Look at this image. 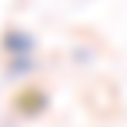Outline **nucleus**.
I'll return each instance as SVG.
<instances>
[{"label": "nucleus", "mask_w": 127, "mask_h": 127, "mask_svg": "<svg viewBox=\"0 0 127 127\" xmlns=\"http://www.w3.org/2000/svg\"><path fill=\"white\" fill-rule=\"evenodd\" d=\"M0 47H3L7 60H17V57H33V37H30L27 30H17V27H10V30L3 33Z\"/></svg>", "instance_id": "nucleus-1"}, {"label": "nucleus", "mask_w": 127, "mask_h": 127, "mask_svg": "<svg viewBox=\"0 0 127 127\" xmlns=\"http://www.w3.org/2000/svg\"><path fill=\"white\" fill-rule=\"evenodd\" d=\"M17 107L24 114H40V110H47V94L44 90H24L17 97Z\"/></svg>", "instance_id": "nucleus-2"}]
</instances>
